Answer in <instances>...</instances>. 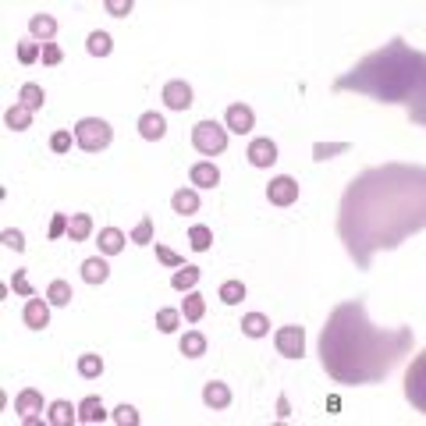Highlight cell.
Wrapping results in <instances>:
<instances>
[{"mask_svg":"<svg viewBox=\"0 0 426 426\" xmlns=\"http://www.w3.org/2000/svg\"><path fill=\"white\" fill-rule=\"evenodd\" d=\"M426 221V178L419 164H384L359 174L338 209V235L348 256L369 270L373 252L398 249Z\"/></svg>","mask_w":426,"mask_h":426,"instance_id":"1","label":"cell"},{"mask_svg":"<svg viewBox=\"0 0 426 426\" xmlns=\"http://www.w3.org/2000/svg\"><path fill=\"white\" fill-rule=\"evenodd\" d=\"M412 348L408 327H373L366 316L362 298L341 302L324 334H320V359H324L327 377L338 384H380L387 373L398 366V359Z\"/></svg>","mask_w":426,"mask_h":426,"instance_id":"2","label":"cell"},{"mask_svg":"<svg viewBox=\"0 0 426 426\" xmlns=\"http://www.w3.org/2000/svg\"><path fill=\"white\" fill-rule=\"evenodd\" d=\"M334 89H355L380 103H419L422 99V53L391 39L384 50L369 53L362 64L334 82Z\"/></svg>","mask_w":426,"mask_h":426,"instance_id":"3","label":"cell"},{"mask_svg":"<svg viewBox=\"0 0 426 426\" xmlns=\"http://www.w3.org/2000/svg\"><path fill=\"white\" fill-rule=\"evenodd\" d=\"M111 139H114V128L106 125L103 118H82V121L75 125V142H78L85 153L106 149V146H111Z\"/></svg>","mask_w":426,"mask_h":426,"instance_id":"4","label":"cell"},{"mask_svg":"<svg viewBox=\"0 0 426 426\" xmlns=\"http://www.w3.org/2000/svg\"><path fill=\"white\" fill-rule=\"evenodd\" d=\"M192 146L202 153V156H217L228 149V128L217 125V121H199L192 128Z\"/></svg>","mask_w":426,"mask_h":426,"instance_id":"5","label":"cell"},{"mask_svg":"<svg viewBox=\"0 0 426 426\" xmlns=\"http://www.w3.org/2000/svg\"><path fill=\"white\" fill-rule=\"evenodd\" d=\"M274 345H277V352L284 359H302L305 355V331L298 324H288V327H281L274 334Z\"/></svg>","mask_w":426,"mask_h":426,"instance_id":"6","label":"cell"},{"mask_svg":"<svg viewBox=\"0 0 426 426\" xmlns=\"http://www.w3.org/2000/svg\"><path fill=\"white\" fill-rule=\"evenodd\" d=\"M266 199H270L274 206H291V202L298 199V181L288 178V174L274 178L270 185H266Z\"/></svg>","mask_w":426,"mask_h":426,"instance_id":"7","label":"cell"},{"mask_svg":"<svg viewBox=\"0 0 426 426\" xmlns=\"http://www.w3.org/2000/svg\"><path fill=\"white\" fill-rule=\"evenodd\" d=\"M245 156H249L252 167H274L277 164V142L274 139H252Z\"/></svg>","mask_w":426,"mask_h":426,"instance_id":"8","label":"cell"},{"mask_svg":"<svg viewBox=\"0 0 426 426\" xmlns=\"http://www.w3.org/2000/svg\"><path fill=\"white\" fill-rule=\"evenodd\" d=\"M15 412H18L29 426H36V422H39V412H43V394L32 391V387L18 391V398H15Z\"/></svg>","mask_w":426,"mask_h":426,"instance_id":"9","label":"cell"},{"mask_svg":"<svg viewBox=\"0 0 426 426\" xmlns=\"http://www.w3.org/2000/svg\"><path fill=\"white\" fill-rule=\"evenodd\" d=\"M224 125H228V132H235V135H249L252 125H256V118H252V111H249L245 103H231L228 114H224Z\"/></svg>","mask_w":426,"mask_h":426,"instance_id":"10","label":"cell"},{"mask_svg":"<svg viewBox=\"0 0 426 426\" xmlns=\"http://www.w3.org/2000/svg\"><path fill=\"white\" fill-rule=\"evenodd\" d=\"M22 320H25V327L29 331H43L46 324H50V302H43V298H29L25 302V309H22Z\"/></svg>","mask_w":426,"mask_h":426,"instance_id":"11","label":"cell"},{"mask_svg":"<svg viewBox=\"0 0 426 426\" xmlns=\"http://www.w3.org/2000/svg\"><path fill=\"white\" fill-rule=\"evenodd\" d=\"M164 103L171 106V111H188V106H192V85L181 82V78L167 82L164 85Z\"/></svg>","mask_w":426,"mask_h":426,"instance_id":"12","label":"cell"},{"mask_svg":"<svg viewBox=\"0 0 426 426\" xmlns=\"http://www.w3.org/2000/svg\"><path fill=\"white\" fill-rule=\"evenodd\" d=\"M164 132H167V121L160 118L156 111H149V114H142V118H139V135H142L146 142H156V139H164Z\"/></svg>","mask_w":426,"mask_h":426,"instance_id":"13","label":"cell"},{"mask_svg":"<svg viewBox=\"0 0 426 426\" xmlns=\"http://www.w3.org/2000/svg\"><path fill=\"white\" fill-rule=\"evenodd\" d=\"M202 401H206L209 408H228V405H231V387L221 384V380H209V384L202 387Z\"/></svg>","mask_w":426,"mask_h":426,"instance_id":"14","label":"cell"},{"mask_svg":"<svg viewBox=\"0 0 426 426\" xmlns=\"http://www.w3.org/2000/svg\"><path fill=\"white\" fill-rule=\"evenodd\" d=\"M106 277H111V266H106L103 256H92V259L82 263V281L85 284H103Z\"/></svg>","mask_w":426,"mask_h":426,"instance_id":"15","label":"cell"},{"mask_svg":"<svg viewBox=\"0 0 426 426\" xmlns=\"http://www.w3.org/2000/svg\"><path fill=\"white\" fill-rule=\"evenodd\" d=\"M29 32H32V39L39 43H50L53 39V32H57V18H53V15H32L29 18Z\"/></svg>","mask_w":426,"mask_h":426,"instance_id":"16","label":"cell"},{"mask_svg":"<svg viewBox=\"0 0 426 426\" xmlns=\"http://www.w3.org/2000/svg\"><path fill=\"white\" fill-rule=\"evenodd\" d=\"M46 419H50V426H71L78 419V408L71 401H53L46 408Z\"/></svg>","mask_w":426,"mask_h":426,"instance_id":"17","label":"cell"},{"mask_svg":"<svg viewBox=\"0 0 426 426\" xmlns=\"http://www.w3.org/2000/svg\"><path fill=\"white\" fill-rule=\"evenodd\" d=\"M188 178H192V185H199V188L221 185V171H217V164H192Z\"/></svg>","mask_w":426,"mask_h":426,"instance_id":"18","label":"cell"},{"mask_svg":"<svg viewBox=\"0 0 426 426\" xmlns=\"http://www.w3.org/2000/svg\"><path fill=\"white\" fill-rule=\"evenodd\" d=\"M242 334L245 338H266L270 334V320H266L263 312H245L242 316Z\"/></svg>","mask_w":426,"mask_h":426,"instance_id":"19","label":"cell"},{"mask_svg":"<svg viewBox=\"0 0 426 426\" xmlns=\"http://www.w3.org/2000/svg\"><path fill=\"white\" fill-rule=\"evenodd\" d=\"M92 235V217L89 213H71L68 221V242H85Z\"/></svg>","mask_w":426,"mask_h":426,"instance_id":"20","label":"cell"},{"mask_svg":"<svg viewBox=\"0 0 426 426\" xmlns=\"http://www.w3.org/2000/svg\"><path fill=\"white\" fill-rule=\"evenodd\" d=\"M78 419H82V422H103V419H106V408H103V401H99L96 394L82 398V401H78Z\"/></svg>","mask_w":426,"mask_h":426,"instance_id":"21","label":"cell"},{"mask_svg":"<svg viewBox=\"0 0 426 426\" xmlns=\"http://www.w3.org/2000/svg\"><path fill=\"white\" fill-rule=\"evenodd\" d=\"M125 242H128V238H125L118 228H103V231H99V252H103V256H118V252L125 249Z\"/></svg>","mask_w":426,"mask_h":426,"instance_id":"22","label":"cell"},{"mask_svg":"<svg viewBox=\"0 0 426 426\" xmlns=\"http://www.w3.org/2000/svg\"><path fill=\"white\" fill-rule=\"evenodd\" d=\"M171 206H174V213L188 217V213H199V195H195L192 188H178V192L171 195Z\"/></svg>","mask_w":426,"mask_h":426,"instance_id":"23","label":"cell"},{"mask_svg":"<svg viewBox=\"0 0 426 426\" xmlns=\"http://www.w3.org/2000/svg\"><path fill=\"white\" fill-rule=\"evenodd\" d=\"M4 121H8L11 132H25V128H32V111H29V106H22V103H15V106H8Z\"/></svg>","mask_w":426,"mask_h":426,"instance_id":"24","label":"cell"},{"mask_svg":"<svg viewBox=\"0 0 426 426\" xmlns=\"http://www.w3.org/2000/svg\"><path fill=\"white\" fill-rule=\"evenodd\" d=\"M18 103H22V106H29V111H39V106L46 103V92H43V85H36V82H25V85L18 89Z\"/></svg>","mask_w":426,"mask_h":426,"instance_id":"25","label":"cell"},{"mask_svg":"<svg viewBox=\"0 0 426 426\" xmlns=\"http://www.w3.org/2000/svg\"><path fill=\"white\" fill-rule=\"evenodd\" d=\"M199 277H202V270H199V266H178V270H174V277H171V284H174L178 291H192V288L199 284Z\"/></svg>","mask_w":426,"mask_h":426,"instance_id":"26","label":"cell"},{"mask_svg":"<svg viewBox=\"0 0 426 426\" xmlns=\"http://www.w3.org/2000/svg\"><path fill=\"white\" fill-rule=\"evenodd\" d=\"M181 355H185V359L206 355V338H202L199 331H185V338H181Z\"/></svg>","mask_w":426,"mask_h":426,"instance_id":"27","label":"cell"},{"mask_svg":"<svg viewBox=\"0 0 426 426\" xmlns=\"http://www.w3.org/2000/svg\"><path fill=\"white\" fill-rule=\"evenodd\" d=\"M71 298H75V291H71L68 281H50V288H46V302L50 305H68Z\"/></svg>","mask_w":426,"mask_h":426,"instance_id":"28","label":"cell"},{"mask_svg":"<svg viewBox=\"0 0 426 426\" xmlns=\"http://www.w3.org/2000/svg\"><path fill=\"white\" fill-rule=\"evenodd\" d=\"M202 312H206V302H202V295L188 291V295H185V302H181V316L188 320V324H195V320H202Z\"/></svg>","mask_w":426,"mask_h":426,"instance_id":"29","label":"cell"},{"mask_svg":"<svg viewBox=\"0 0 426 426\" xmlns=\"http://www.w3.org/2000/svg\"><path fill=\"white\" fill-rule=\"evenodd\" d=\"M85 50L92 53V57H106V53L114 50V43H111V36H106V32H89V39H85Z\"/></svg>","mask_w":426,"mask_h":426,"instance_id":"30","label":"cell"},{"mask_svg":"<svg viewBox=\"0 0 426 426\" xmlns=\"http://www.w3.org/2000/svg\"><path fill=\"white\" fill-rule=\"evenodd\" d=\"M78 373H82L85 380H96L99 373H103V359H99V355H92V352L78 355Z\"/></svg>","mask_w":426,"mask_h":426,"instance_id":"31","label":"cell"},{"mask_svg":"<svg viewBox=\"0 0 426 426\" xmlns=\"http://www.w3.org/2000/svg\"><path fill=\"white\" fill-rule=\"evenodd\" d=\"M217 295H221L224 305H238V302L245 298V284H242V281H224Z\"/></svg>","mask_w":426,"mask_h":426,"instance_id":"32","label":"cell"},{"mask_svg":"<svg viewBox=\"0 0 426 426\" xmlns=\"http://www.w3.org/2000/svg\"><path fill=\"white\" fill-rule=\"evenodd\" d=\"M178 324H181V312H178V309H160V312H156V331L174 334Z\"/></svg>","mask_w":426,"mask_h":426,"instance_id":"33","label":"cell"},{"mask_svg":"<svg viewBox=\"0 0 426 426\" xmlns=\"http://www.w3.org/2000/svg\"><path fill=\"white\" fill-rule=\"evenodd\" d=\"M188 242H192V249H195V252H206V249L213 245V231H209L206 224H195V228L188 231Z\"/></svg>","mask_w":426,"mask_h":426,"instance_id":"34","label":"cell"},{"mask_svg":"<svg viewBox=\"0 0 426 426\" xmlns=\"http://www.w3.org/2000/svg\"><path fill=\"white\" fill-rule=\"evenodd\" d=\"M338 153H348V142H316L312 146V160H331Z\"/></svg>","mask_w":426,"mask_h":426,"instance_id":"35","label":"cell"},{"mask_svg":"<svg viewBox=\"0 0 426 426\" xmlns=\"http://www.w3.org/2000/svg\"><path fill=\"white\" fill-rule=\"evenodd\" d=\"M419 366H422V359H415V369H408V387H405V394H408V401H412L415 408H422V394H419Z\"/></svg>","mask_w":426,"mask_h":426,"instance_id":"36","label":"cell"},{"mask_svg":"<svg viewBox=\"0 0 426 426\" xmlns=\"http://www.w3.org/2000/svg\"><path fill=\"white\" fill-rule=\"evenodd\" d=\"M43 57V46L36 43V39H25V43H18V61L22 64H36Z\"/></svg>","mask_w":426,"mask_h":426,"instance_id":"37","label":"cell"},{"mask_svg":"<svg viewBox=\"0 0 426 426\" xmlns=\"http://www.w3.org/2000/svg\"><path fill=\"white\" fill-rule=\"evenodd\" d=\"M132 242H135V245H153V221H149V217H142V221L135 224Z\"/></svg>","mask_w":426,"mask_h":426,"instance_id":"38","label":"cell"},{"mask_svg":"<svg viewBox=\"0 0 426 426\" xmlns=\"http://www.w3.org/2000/svg\"><path fill=\"white\" fill-rule=\"evenodd\" d=\"M156 259L164 263V266H174V270H178V266H185V259H181V256H178L174 249H167V245H160V242H156Z\"/></svg>","mask_w":426,"mask_h":426,"instance_id":"39","label":"cell"},{"mask_svg":"<svg viewBox=\"0 0 426 426\" xmlns=\"http://www.w3.org/2000/svg\"><path fill=\"white\" fill-rule=\"evenodd\" d=\"M103 8H106V15H114V18H128L135 4H132V0H106Z\"/></svg>","mask_w":426,"mask_h":426,"instance_id":"40","label":"cell"},{"mask_svg":"<svg viewBox=\"0 0 426 426\" xmlns=\"http://www.w3.org/2000/svg\"><path fill=\"white\" fill-rule=\"evenodd\" d=\"M114 422H118V426H135V422H139V412H135L132 405H118V408H114Z\"/></svg>","mask_w":426,"mask_h":426,"instance_id":"41","label":"cell"},{"mask_svg":"<svg viewBox=\"0 0 426 426\" xmlns=\"http://www.w3.org/2000/svg\"><path fill=\"white\" fill-rule=\"evenodd\" d=\"M50 149H53V153H68V149H71V132H64V128L53 132V135H50Z\"/></svg>","mask_w":426,"mask_h":426,"instance_id":"42","label":"cell"},{"mask_svg":"<svg viewBox=\"0 0 426 426\" xmlns=\"http://www.w3.org/2000/svg\"><path fill=\"white\" fill-rule=\"evenodd\" d=\"M64 61V50L57 43H43V64H61Z\"/></svg>","mask_w":426,"mask_h":426,"instance_id":"43","label":"cell"},{"mask_svg":"<svg viewBox=\"0 0 426 426\" xmlns=\"http://www.w3.org/2000/svg\"><path fill=\"white\" fill-rule=\"evenodd\" d=\"M0 242H4L8 249H15V252H22V249H25V235H22V231H15V228H8L4 235H0Z\"/></svg>","mask_w":426,"mask_h":426,"instance_id":"44","label":"cell"},{"mask_svg":"<svg viewBox=\"0 0 426 426\" xmlns=\"http://www.w3.org/2000/svg\"><path fill=\"white\" fill-rule=\"evenodd\" d=\"M68 213H53V221H50V238H61V235H68Z\"/></svg>","mask_w":426,"mask_h":426,"instance_id":"45","label":"cell"},{"mask_svg":"<svg viewBox=\"0 0 426 426\" xmlns=\"http://www.w3.org/2000/svg\"><path fill=\"white\" fill-rule=\"evenodd\" d=\"M11 288H15L18 295L32 298V288H29V281H25V270H15V277H11Z\"/></svg>","mask_w":426,"mask_h":426,"instance_id":"46","label":"cell"},{"mask_svg":"<svg viewBox=\"0 0 426 426\" xmlns=\"http://www.w3.org/2000/svg\"><path fill=\"white\" fill-rule=\"evenodd\" d=\"M277 415H281V419H288V415H291V405H288V398H284V394L277 398Z\"/></svg>","mask_w":426,"mask_h":426,"instance_id":"47","label":"cell"}]
</instances>
